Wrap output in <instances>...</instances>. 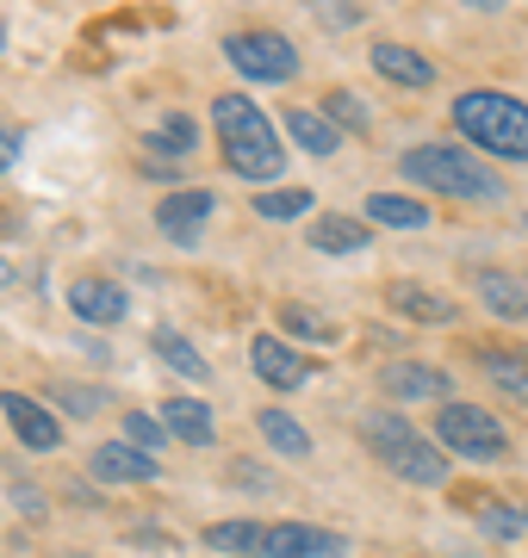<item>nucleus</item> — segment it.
<instances>
[{"instance_id": "nucleus-1", "label": "nucleus", "mask_w": 528, "mask_h": 558, "mask_svg": "<svg viewBox=\"0 0 528 558\" xmlns=\"http://www.w3.org/2000/svg\"><path fill=\"white\" fill-rule=\"evenodd\" d=\"M212 131H218L224 168H230L237 180H255V186H267V180L286 174L280 137H274L267 112L249 100V94H218V100H212Z\"/></svg>"}, {"instance_id": "nucleus-2", "label": "nucleus", "mask_w": 528, "mask_h": 558, "mask_svg": "<svg viewBox=\"0 0 528 558\" xmlns=\"http://www.w3.org/2000/svg\"><path fill=\"white\" fill-rule=\"evenodd\" d=\"M398 174L429 186V193H442V199H467V205H504L509 186L485 168L479 149L467 143H417L398 156Z\"/></svg>"}, {"instance_id": "nucleus-3", "label": "nucleus", "mask_w": 528, "mask_h": 558, "mask_svg": "<svg viewBox=\"0 0 528 558\" xmlns=\"http://www.w3.org/2000/svg\"><path fill=\"white\" fill-rule=\"evenodd\" d=\"M447 112H454V131L467 137V149L528 161V100H516L504 87H467Z\"/></svg>"}, {"instance_id": "nucleus-4", "label": "nucleus", "mask_w": 528, "mask_h": 558, "mask_svg": "<svg viewBox=\"0 0 528 558\" xmlns=\"http://www.w3.org/2000/svg\"><path fill=\"white\" fill-rule=\"evenodd\" d=\"M361 440H367V453L380 459L392 478L423 484V490H442L447 484V453H435V440L417 435L398 410H373V416L361 422Z\"/></svg>"}, {"instance_id": "nucleus-5", "label": "nucleus", "mask_w": 528, "mask_h": 558, "mask_svg": "<svg viewBox=\"0 0 528 558\" xmlns=\"http://www.w3.org/2000/svg\"><path fill=\"white\" fill-rule=\"evenodd\" d=\"M435 440H442V453L472 459V465H504L509 459V428L491 416L485 403L447 398L442 410H435Z\"/></svg>"}, {"instance_id": "nucleus-6", "label": "nucleus", "mask_w": 528, "mask_h": 558, "mask_svg": "<svg viewBox=\"0 0 528 558\" xmlns=\"http://www.w3.org/2000/svg\"><path fill=\"white\" fill-rule=\"evenodd\" d=\"M224 62L249 81H292L299 75V44L286 38V32L255 25V32H230L224 38Z\"/></svg>"}, {"instance_id": "nucleus-7", "label": "nucleus", "mask_w": 528, "mask_h": 558, "mask_svg": "<svg viewBox=\"0 0 528 558\" xmlns=\"http://www.w3.org/2000/svg\"><path fill=\"white\" fill-rule=\"evenodd\" d=\"M193 149H200V124L187 119V112H163L156 131L137 143V174L175 180V174H187V156H193Z\"/></svg>"}, {"instance_id": "nucleus-8", "label": "nucleus", "mask_w": 528, "mask_h": 558, "mask_svg": "<svg viewBox=\"0 0 528 558\" xmlns=\"http://www.w3.org/2000/svg\"><path fill=\"white\" fill-rule=\"evenodd\" d=\"M249 366L274 391H299L311 379V354H299V341H286V336H255L249 341Z\"/></svg>"}, {"instance_id": "nucleus-9", "label": "nucleus", "mask_w": 528, "mask_h": 558, "mask_svg": "<svg viewBox=\"0 0 528 558\" xmlns=\"http://www.w3.org/2000/svg\"><path fill=\"white\" fill-rule=\"evenodd\" d=\"M262 558H348V534H329L311 521H274L262 539Z\"/></svg>"}, {"instance_id": "nucleus-10", "label": "nucleus", "mask_w": 528, "mask_h": 558, "mask_svg": "<svg viewBox=\"0 0 528 558\" xmlns=\"http://www.w3.org/2000/svg\"><path fill=\"white\" fill-rule=\"evenodd\" d=\"M212 211H218V199H212L205 186H187V193H168V199L156 205V230H163L175 248H193L200 230L212 223Z\"/></svg>"}, {"instance_id": "nucleus-11", "label": "nucleus", "mask_w": 528, "mask_h": 558, "mask_svg": "<svg viewBox=\"0 0 528 558\" xmlns=\"http://www.w3.org/2000/svg\"><path fill=\"white\" fill-rule=\"evenodd\" d=\"M69 311H75L82 323H94V329H112V323H124V311H131V292H124L119 279L82 274L75 286H69Z\"/></svg>"}, {"instance_id": "nucleus-12", "label": "nucleus", "mask_w": 528, "mask_h": 558, "mask_svg": "<svg viewBox=\"0 0 528 558\" xmlns=\"http://www.w3.org/2000/svg\"><path fill=\"white\" fill-rule=\"evenodd\" d=\"M380 391H386L392 403H435V398H447V366L392 360V366H380Z\"/></svg>"}, {"instance_id": "nucleus-13", "label": "nucleus", "mask_w": 528, "mask_h": 558, "mask_svg": "<svg viewBox=\"0 0 528 558\" xmlns=\"http://www.w3.org/2000/svg\"><path fill=\"white\" fill-rule=\"evenodd\" d=\"M0 410L13 422V435L25 440V453H57L62 447V422L44 410L38 398H25V391H0Z\"/></svg>"}, {"instance_id": "nucleus-14", "label": "nucleus", "mask_w": 528, "mask_h": 558, "mask_svg": "<svg viewBox=\"0 0 528 558\" xmlns=\"http://www.w3.org/2000/svg\"><path fill=\"white\" fill-rule=\"evenodd\" d=\"M472 360H479V373H485L509 403L528 410V348L523 341H485V348H472Z\"/></svg>"}, {"instance_id": "nucleus-15", "label": "nucleus", "mask_w": 528, "mask_h": 558, "mask_svg": "<svg viewBox=\"0 0 528 558\" xmlns=\"http://www.w3.org/2000/svg\"><path fill=\"white\" fill-rule=\"evenodd\" d=\"M87 472H94L100 484H149L163 465H156L149 453H137L131 440H100V447L87 453Z\"/></svg>"}, {"instance_id": "nucleus-16", "label": "nucleus", "mask_w": 528, "mask_h": 558, "mask_svg": "<svg viewBox=\"0 0 528 558\" xmlns=\"http://www.w3.org/2000/svg\"><path fill=\"white\" fill-rule=\"evenodd\" d=\"M380 299H386V311H398L410 323H460V304L442 299L435 286H417V279H392Z\"/></svg>"}, {"instance_id": "nucleus-17", "label": "nucleus", "mask_w": 528, "mask_h": 558, "mask_svg": "<svg viewBox=\"0 0 528 558\" xmlns=\"http://www.w3.org/2000/svg\"><path fill=\"white\" fill-rule=\"evenodd\" d=\"M367 62H373V75L380 81H398V87H429V81H435V57L410 50V44H392V38L373 44Z\"/></svg>"}, {"instance_id": "nucleus-18", "label": "nucleus", "mask_w": 528, "mask_h": 558, "mask_svg": "<svg viewBox=\"0 0 528 558\" xmlns=\"http://www.w3.org/2000/svg\"><path fill=\"white\" fill-rule=\"evenodd\" d=\"M472 292H479V304H485L491 317L528 323V286L516 274H504V267H479V274H472Z\"/></svg>"}, {"instance_id": "nucleus-19", "label": "nucleus", "mask_w": 528, "mask_h": 558, "mask_svg": "<svg viewBox=\"0 0 528 558\" xmlns=\"http://www.w3.org/2000/svg\"><path fill=\"white\" fill-rule=\"evenodd\" d=\"M361 218L373 223V230H429L435 211H429L423 199H410V193H373V199L361 205Z\"/></svg>"}, {"instance_id": "nucleus-20", "label": "nucleus", "mask_w": 528, "mask_h": 558, "mask_svg": "<svg viewBox=\"0 0 528 558\" xmlns=\"http://www.w3.org/2000/svg\"><path fill=\"white\" fill-rule=\"evenodd\" d=\"M163 428H168V440H187V447H212V440H218L212 403H200V398H168L163 403Z\"/></svg>"}, {"instance_id": "nucleus-21", "label": "nucleus", "mask_w": 528, "mask_h": 558, "mask_svg": "<svg viewBox=\"0 0 528 558\" xmlns=\"http://www.w3.org/2000/svg\"><path fill=\"white\" fill-rule=\"evenodd\" d=\"M286 137L299 143L305 156H324V161L343 156V131H336L324 112H311V106H292V112H286Z\"/></svg>"}, {"instance_id": "nucleus-22", "label": "nucleus", "mask_w": 528, "mask_h": 558, "mask_svg": "<svg viewBox=\"0 0 528 558\" xmlns=\"http://www.w3.org/2000/svg\"><path fill=\"white\" fill-rule=\"evenodd\" d=\"M367 242H373V223L367 218H336V211H329V218L311 223V248H317V255H361Z\"/></svg>"}, {"instance_id": "nucleus-23", "label": "nucleus", "mask_w": 528, "mask_h": 558, "mask_svg": "<svg viewBox=\"0 0 528 558\" xmlns=\"http://www.w3.org/2000/svg\"><path fill=\"white\" fill-rule=\"evenodd\" d=\"M149 348H156V354H163V366L168 373H181V379H193V385H205L212 379V360L200 354V348H193V341L181 336V329H156V336H149Z\"/></svg>"}, {"instance_id": "nucleus-24", "label": "nucleus", "mask_w": 528, "mask_h": 558, "mask_svg": "<svg viewBox=\"0 0 528 558\" xmlns=\"http://www.w3.org/2000/svg\"><path fill=\"white\" fill-rule=\"evenodd\" d=\"M274 317H280V336H286V341H336V336H343V329H336L324 311H311V304H292V299H286Z\"/></svg>"}, {"instance_id": "nucleus-25", "label": "nucleus", "mask_w": 528, "mask_h": 558, "mask_svg": "<svg viewBox=\"0 0 528 558\" xmlns=\"http://www.w3.org/2000/svg\"><path fill=\"white\" fill-rule=\"evenodd\" d=\"M255 428H262V440L274 447V453L311 459V435H305V428H299L292 416H286V410H262V416H255Z\"/></svg>"}, {"instance_id": "nucleus-26", "label": "nucleus", "mask_w": 528, "mask_h": 558, "mask_svg": "<svg viewBox=\"0 0 528 558\" xmlns=\"http://www.w3.org/2000/svg\"><path fill=\"white\" fill-rule=\"evenodd\" d=\"M205 546H212V553H262V539H267V527L262 521H218V527H205Z\"/></svg>"}, {"instance_id": "nucleus-27", "label": "nucleus", "mask_w": 528, "mask_h": 558, "mask_svg": "<svg viewBox=\"0 0 528 558\" xmlns=\"http://www.w3.org/2000/svg\"><path fill=\"white\" fill-rule=\"evenodd\" d=\"M324 119L336 124V131H355V137H367V131H373V112H367V100L355 94V87L324 94Z\"/></svg>"}, {"instance_id": "nucleus-28", "label": "nucleus", "mask_w": 528, "mask_h": 558, "mask_svg": "<svg viewBox=\"0 0 528 558\" xmlns=\"http://www.w3.org/2000/svg\"><path fill=\"white\" fill-rule=\"evenodd\" d=\"M305 211H311L305 186H267V193H255V218H267V223H292Z\"/></svg>"}, {"instance_id": "nucleus-29", "label": "nucleus", "mask_w": 528, "mask_h": 558, "mask_svg": "<svg viewBox=\"0 0 528 558\" xmlns=\"http://www.w3.org/2000/svg\"><path fill=\"white\" fill-rule=\"evenodd\" d=\"M472 521H479V527H485L491 539H516V534L528 527V515H523V509H509L504 497H485L479 509H472Z\"/></svg>"}, {"instance_id": "nucleus-30", "label": "nucleus", "mask_w": 528, "mask_h": 558, "mask_svg": "<svg viewBox=\"0 0 528 558\" xmlns=\"http://www.w3.org/2000/svg\"><path fill=\"white\" fill-rule=\"evenodd\" d=\"M124 440L137 447V453H163L168 447V428H163V416H137V410H124Z\"/></svg>"}, {"instance_id": "nucleus-31", "label": "nucleus", "mask_w": 528, "mask_h": 558, "mask_svg": "<svg viewBox=\"0 0 528 558\" xmlns=\"http://www.w3.org/2000/svg\"><path fill=\"white\" fill-rule=\"evenodd\" d=\"M50 398H57L69 416H100L106 410V391H94V385H69V379L50 385Z\"/></svg>"}, {"instance_id": "nucleus-32", "label": "nucleus", "mask_w": 528, "mask_h": 558, "mask_svg": "<svg viewBox=\"0 0 528 558\" xmlns=\"http://www.w3.org/2000/svg\"><path fill=\"white\" fill-rule=\"evenodd\" d=\"M7 497L20 502V515H44V490H32L25 478H7Z\"/></svg>"}, {"instance_id": "nucleus-33", "label": "nucleus", "mask_w": 528, "mask_h": 558, "mask_svg": "<svg viewBox=\"0 0 528 558\" xmlns=\"http://www.w3.org/2000/svg\"><path fill=\"white\" fill-rule=\"evenodd\" d=\"M317 25H329V32H348V25H361V7H317Z\"/></svg>"}, {"instance_id": "nucleus-34", "label": "nucleus", "mask_w": 528, "mask_h": 558, "mask_svg": "<svg viewBox=\"0 0 528 558\" xmlns=\"http://www.w3.org/2000/svg\"><path fill=\"white\" fill-rule=\"evenodd\" d=\"M20 149H25V131H0V174L20 161Z\"/></svg>"}, {"instance_id": "nucleus-35", "label": "nucleus", "mask_w": 528, "mask_h": 558, "mask_svg": "<svg viewBox=\"0 0 528 558\" xmlns=\"http://www.w3.org/2000/svg\"><path fill=\"white\" fill-rule=\"evenodd\" d=\"M7 279H13V267H7V260H0V286H7Z\"/></svg>"}, {"instance_id": "nucleus-36", "label": "nucleus", "mask_w": 528, "mask_h": 558, "mask_svg": "<svg viewBox=\"0 0 528 558\" xmlns=\"http://www.w3.org/2000/svg\"><path fill=\"white\" fill-rule=\"evenodd\" d=\"M0 50H7V25H0Z\"/></svg>"}, {"instance_id": "nucleus-37", "label": "nucleus", "mask_w": 528, "mask_h": 558, "mask_svg": "<svg viewBox=\"0 0 528 558\" xmlns=\"http://www.w3.org/2000/svg\"><path fill=\"white\" fill-rule=\"evenodd\" d=\"M523 230H528V218H523Z\"/></svg>"}, {"instance_id": "nucleus-38", "label": "nucleus", "mask_w": 528, "mask_h": 558, "mask_svg": "<svg viewBox=\"0 0 528 558\" xmlns=\"http://www.w3.org/2000/svg\"><path fill=\"white\" fill-rule=\"evenodd\" d=\"M523 515H528V509H523Z\"/></svg>"}]
</instances>
